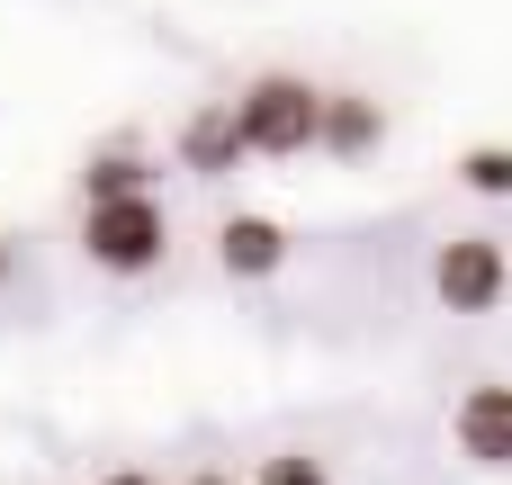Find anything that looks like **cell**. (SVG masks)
Segmentation results:
<instances>
[{"mask_svg": "<svg viewBox=\"0 0 512 485\" xmlns=\"http://www.w3.org/2000/svg\"><path fill=\"white\" fill-rule=\"evenodd\" d=\"M459 189L512 198V144H468V153H459Z\"/></svg>", "mask_w": 512, "mask_h": 485, "instance_id": "9c48e42d", "label": "cell"}, {"mask_svg": "<svg viewBox=\"0 0 512 485\" xmlns=\"http://www.w3.org/2000/svg\"><path fill=\"white\" fill-rule=\"evenodd\" d=\"M243 485H333V468H324L315 450H270V459H261Z\"/></svg>", "mask_w": 512, "mask_h": 485, "instance_id": "30bf717a", "label": "cell"}, {"mask_svg": "<svg viewBox=\"0 0 512 485\" xmlns=\"http://www.w3.org/2000/svg\"><path fill=\"white\" fill-rule=\"evenodd\" d=\"M171 153H180V171H198V180H225L234 162H252V153H243V135H234V108H225V99L189 108V117H180V144H171Z\"/></svg>", "mask_w": 512, "mask_h": 485, "instance_id": "52a82bcc", "label": "cell"}, {"mask_svg": "<svg viewBox=\"0 0 512 485\" xmlns=\"http://www.w3.org/2000/svg\"><path fill=\"white\" fill-rule=\"evenodd\" d=\"M0 288H9V243H0Z\"/></svg>", "mask_w": 512, "mask_h": 485, "instance_id": "4fadbf2b", "label": "cell"}, {"mask_svg": "<svg viewBox=\"0 0 512 485\" xmlns=\"http://www.w3.org/2000/svg\"><path fill=\"white\" fill-rule=\"evenodd\" d=\"M126 189H153V162L135 144H99L81 162V198H126Z\"/></svg>", "mask_w": 512, "mask_h": 485, "instance_id": "ba28073f", "label": "cell"}, {"mask_svg": "<svg viewBox=\"0 0 512 485\" xmlns=\"http://www.w3.org/2000/svg\"><path fill=\"white\" fill-rule=\"evenodd\" d=\"M180 485H243V477H234V468H189Z\"/></svg>", "mask_w": 512, "mask_h": 485, "instance_id": "8fae6325", "label": "cell"}, {"mask_svg": "<svg viewBox=\"0 0 512 485\" xmlns=\"http://www.w3.org/2000/svg\"><path fill=\"white\" fill-rule=\"evenodd\" d=\"M288 252H297V243H288L279 216H225V225H216V270H225V279H279Z\"/></svg>", "mask_w": 512, "mask_h": 485, "instance_id": "8992f818", "label": "cell"}, {"mask_svg": "<svg viewBox=\"0 0 512 485\" xmlns=\"http://www.w3.org/2000/svg\"><path fill=\"white\" fill-rule=\"evenodd\" d=\"M450 441H459L468 468L512 477V387H504V378H477V387L450 405Z\"/></svg>", "mask_w": 512, "mask_h": 485, "instance_id": "277c9868", "label": "cell"}, {"mask_svg": "<svg viewBox=\"0 0 512 485\" xmlns=\"http://www.w3.org/2000/svg\"><path fill=\"white\" fill-rule=\"evenodd\" d=\"M504 288H512L504 234H450V243L432 252V297H441L450 315H495Z\"/></svg>", "mask_w": 512, "mask_h": 485, "instance_id": "3957f363", "label": "cell"}, {"mask_svg": "<svg viewBox=\"0 0 512 485\" xmlns=\"http://www.w3.org/2000/svg\"><path fill=\"white\" fill-rule=\"evenodd\" d=\"M378 144H387V108H378L369 90H324V99H315V153L360 162V153H378Z\"/></svg>", "mask_w": 512, "mask_h": 485, "instance_id": "5b68a950", "label": "cell"}, {"mask_svg": "<svg viewBox=\"0 0 512 485\" xmlns=\"http://www.w3.org/2000/svg\"><path fill=\"white\" fill-rule=\"evenodd\" d=\"M99 485H162V477H144V468H117V477H99Z\"/></svg>", "mask_w": 512, "mask_h": 485, "instance_id": "7c38bea8", "label": "cell"}, {"mask_svg": "<svg viewBox=\"0 0 512 485\" xmlns=\"http://www.w3.org/2000/svg\"><path fill=\"white\" fill-rule=\"evenodd\" d=\"M315 99L324 90L306 72H252L225 108H234V135L252 162H297V153H315Z\"/></svg>", "mask_w": 512, "mask_h": 485, "instance_id": "6da1fadb", "label": "cell"}, {"mask_svg": "<svg viewBox=\"0 0 512 485\" xmlns=\"http://www.w3.org/2000/svg\"><path fill=\"white\" fill-rule=\"evenodd\" d=\"M171 252V216L153 189H126V198H81V261L108 270V279H144L162 270Z\"/></svg>", "mask_w": 512, "mask_h": 485, "instance_id": "7a4b0ae2", "label": "cell"}]
</instances>
